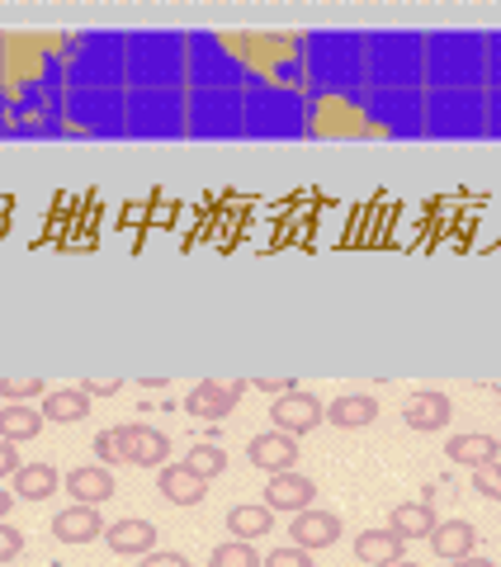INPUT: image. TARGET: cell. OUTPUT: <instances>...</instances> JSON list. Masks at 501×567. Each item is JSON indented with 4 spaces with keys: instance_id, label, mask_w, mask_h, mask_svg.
I'll list each match as a JSON object with an SVG mask.
<instances>
[{
    "instance_id": "obj_1",
    "label": "cell",
    "mask_w": 501,
    "mask_h": 567,
    "mask_svg": "<svg viewBox=\"0 0 501 567\" xmlns=\"http://www.w3.org/2000/svg\"><path fill=\"white\" fill-rule=\"evenodd\" d=\"M114 445L123 464H137V468H166V458H171V440L156 425H142V421L114 425Z\"/></svg>"
},
{
    "instance_id": "obj_2",
    "label": "cell",
    "mask_w": 501,
    "mask_h": 567,
    "mask_svg": "<svg viewBox=\"0 0 501 567\" xmlns=\"http://www.w3.org/2000/svg\"><path fill=\"white\" fill-rule=\"evenodd\" d=\"M270 421H275V431H284V435H308V431H317L321 421H327V406H321V398H313V393H303V388H294V393H284V398H275V406H270Z\"/></svg>"
},
{
    "instance_id": "obj_3",
    "label": "cell",
    "mask_w": 501,
    "mask_h": 567,
    "mask_svg": "<svg viewBox=\"0 0 501 567\" xmlns=\"http://www.w3.org/2000/svg\"><path fill=\"white\" fill-rule=\"evenodd\" d=\"M246 464L260 468V473H270V477H275V473H294V464H298V440L284 435V431H260V435H250Z\"/></svg>"
},
{
    "instance_id": "obj_4",
    "label": "cell",
    "mask_w": 501,
    "mask_h": 567,
    "mask_svg": "<svg viewBox=\"0 0 501 567\" xmlns=\"http://www.w3.org/2000/svg\"><path fill=\"white\" fill-rule=\"evenodd\" d=\"M242 393H246L242 379L237 383H213V379H204V383H194L190 393H185V412L194 421H223V416H232V406H237Z\"/></svg>"
},
{
    "instance_id": "obj_5",
    "label": "cell",
    "mask_w": 501,
    "mask_h": 567,
    "mask_svg": "<svg viewBox=\"0 0 501 567\" xmlns=\"http://www.w3.org/2000/svg\"><path fill=\"white\" fill-rule=\"evenodd\" d=\"M313 502H317V483L313 477H303L298 468L294 473H275L270 483H265V506L284 511V516H303V511H313Z\"/></svg>"
},
{
    "instance_id": "obj_6",
    "label": "cell",
    "mask_w": 501,
    "mask_h": 567,
    "mask_svg": "<svg viewBox=\"0 0 501 567\" xmlns=\"http://www.w3.org/2000/svg\"><path fill=\"white\" fill-rule=\"evenodd\" d=\"M454 421V402L436 393V388H426V393H411L402 402V425L407 431H421V435H431V431H444V425Z\"/></svg>"
},
{
    "instance_id": "obj_7",
    "label": "cell",
    "mask_w": 501,
    "mask_h": 567,
    "mask_svg": "<svg viewBox=\"0 0 501 567\" xmlns=\"http://www.w3.org/2000/svg\"><path fill=\"white\" fill-rule=\"evenodd\" d=\"M336 539H341V516L336 511H303V516H294L289 525V544L308 548V554H317V548H331Z\"/></svg>"
},
{
    "instance_id": "obj_8",
    "label": "cell",
    "mask_w": 501,
    "mask_h": 567,
    "mask_svg": "<svg viewBox=\"0 0 501 567\" xmlns=\"http://www.w3.org/2000/svg\"><path fill=\"white\" fill-rule=\"evenodd\" d=\"M104 544H110V554H119V558H147V554H156V525L137 520V516L114 520L104 529Z\"/></svg>"
},
{
    "instance_id": "obj_9",
    "label": "cell",
    "mask_w": 501,
    "mask_h": 567,
    "mask_svg": "<svg viewBox=\"0 0 501 567\" xmlns=\"http://www.w3.org/2000/svg\"><path fill=\"white\" fill-rule=\"evenodd\" d=\"M156 492L166 496L171 506H200L204 502V492H208V483L200 473H194L190 464H166L156 473Z\"/></svg>"
},
{
    "instance_id": "obj_10",
    "label": "cell",
    "mask_w": 501,
    "mask_h": 567,
    "mask_svg": "<svg viewBox=\"0 0 501 567\" xmlns=\"http://www.w3.org/2000/svg\"><path fill=\"white\" fill-rule=\"evenodd\" d=\"M67 492L76 496V506H104L119 487H114V473L104 464H81V468L67 473Z\"/></svg>"
},
{
    "instance_id": "obj_11",
    "label": "cell",
    "mask_w": 501,
    "mask_h": 567,
    "mask_svg": "<svg viewBox=\"0 0 501 567\" xmlns=\"http://www.w3.org/2000/svg\"><path fill=\"white\" fill-rule=\"evenodd\" d=\"M104 529L110 525L100 520V506H67V511L52 516V535H58L62 544H91V539L104 535Z\"/></svg>"
},
{
    "instance_id": "obj_12",
    "label": "cell",
    "mask_w": 501,
    "mask_h": 567,
    "mask_svg": "<svg viewBox=\"0 0 501 567\" xmlns=\"http://www.w3.org/2000/svg\"><path fill=\"white\" fill-rule=\"evenodd\" d=\"M402 535H392V529H360L355 535V558L360 567H392L402 563Z\"/></svg>"
},
{
    "instance_id": "obj_13",
    "label": "cell",
    "mask_w": 501,
    "mask_h": 567,
    "mask_svg": "<svg viewBox=\"0 0 501 567\" xmlns=\"http://www.w3.org/2000/svg\"><path fill=\"white\" fill-rule=\"evenodd\" d=\"M374 416H379V402L365 393H341L336 402H327V425H336V431H365V425H374Z\"/></svg>"
},
{
    "instance_id": "obj_14",
    "label": "cell",
    "mask_w": 501,
    "mask_h": 567,
    "mask_svg": "<svg viewBox=\"0 0 501 567\" xmlns=\"http://www.w3.org/2000/svg\"><path fill=\"white\" fill-rule=\"evenodd\" d=\"M426 544L436 548V558L454 563V558H469L473 548H478V529L469 520H444V525L431 529V539H426Z\"/></svg>"
},
{
    "instance_id": "obj_15",
    "label": "cell",
    "mask_w": 501,
    "mask_h": 567,
    "mask_svg": "<svg viewBox=\"0 0 501 567\" xmlns=\"http://www.w3.org/2000/svg\"><path fill=\"white\" fill-rule=\"evenodd\" d=\"M43 431V412H33L29 402H6L0 406V440H10V445H29V440H39Z\"/></svg>"
},
{
    "instance_id": "obj_16",
    "label": "cell",
    "mask_w": 501,
    "mask_h": 567,
    "mask_svg": "<svg viewBox=\"0 0 501 567\" xmlns=\"http://www.w3.org/2000/svg\"><path fill=\"white\" fill-rule=\"evenodd\" d=\"M436 525H440L436 506H426V502H402V506H392V516H388V529L402 539H431Z\"/></svg>"
},
{
    "instance_id": "obj_17",
    "label": "cell",
    "mask_w": 501,
    "mask_h": 567,
    "mask_svg": "<svg viewBox=\"0 0 501 567\" xmlns=\"http://www.w3.org/2000/svg\"><path fill=\"white\" fill-rule=\"evenodd\" d=\"M39 412H43V421H52V425H76V421L91 416V398H85L81 388H58V393L43 398Z\"/></svg>"
},
{
    "instance_id": "obj_18",
    "label": "cell",
    "mask_w": 501,
    "mask_h": 567,
    "mask_svg": "<svg viewBox=\"0 0 501 567\" xmlns=\"http://www.w3.org/2000/svg\"><path fill=\"white\" fill-rule=\"evenodd\" d=\"M227 529H232V539H242V544H256L260 535H270L275 529V511L270 506H232L227 511Z\"/></svg>"
},
{
    "instance_id": "obj_19",
    "label": "cell",
    "mask_w": 501,
    "mask_h": 567,
    "mask_svg": "<svg viewBox=\"0 0 501 567\" xmlns=\"http://www.w3.org/2000/svg\"><path fill=\"white\" fill-rule=\"evenodd\" d=\"M444 454H450L454 464H463V468H482V464H492V458L501 454V445H497V435H450Z\"/></svg>"
},
{
    "instance_id": "obj_20",
    "label": "cell",
    "mask_w": 501,
    "mask_h": 567,
    "mask_svg": "<svg viewBox=\"0 0 501 567\" xmlns=\"http://www.w3.org/2000/svg\"><path fill=\"white\" fill-rule=\"evenodd\" d=\"M10 492L24 496V502H48L52 492H58V468L52 464H20V473L10 477Z\"/></svg>"
},
{
    "instance_id": "obj_21",
    "label": "cell",
    "mask_w": 501,
    "mask_h": 567,
    "mask_svg": "<svg viewBox=\"0 0 501 567\" xmlns=\"http://www.w3.org/2000/svg\"><path fill=\"white\" fill-rule=\"evenodd\" d=\"M265 558L256 554V544H242V539H227V544H218L213 548V558H208V567H260Z\"/></svg>"
},
{
    "instance_id": "obj_22",
    "label": "cell",
    "mask_w": 501,
    "mask_h": 567,
    "mask_svg": "<svg viewBox=\"0 0 501 567\" xmlns=\"http://www.w3.org/2000/svg\"><path fill=\"white\" fill-rule=\"evenodd\" d=\"M185 464H190L194 473H200L204 483H213V477H218V473L227 468V450H223V445H194Z\"/></svg>"
},
{
    "instance_id": "obj_23",
    "label": "cell",
    "mask_w": 501,
    "mask_h": 567,
    "mask_svg": "<svg viewBox=\"0 0 501 567\" xmlns=\"http://www.w3.org/2000/svg\"><path fill=\"white\" fill-rule=\"evenodd\" d=\"M0 398L6 402H39V398H48V383L43 379H0Z\"/></svg>"
},
{
    "instance_id": "obj_24",
    "label": "cell",
    "mask_w": 501,
    "mask_h": 567,
    "mask_svg": "<svg viewBox=\"0 0 501 567\" xmlns=\"http://www.w3.org/2000/svg\"><path fill=\"white\" fill-rule=\"evenodd\" d=\"M473 492L488 496V502H501V458H492V464L473 468Z\"/></svg>"
},
{
    "instance_id": "obj_25",
    "label": "cell",
    "mask_w": 501,
    "mask_h": 567,
    "mask_svg": "<svg viewBox=\"0 0 501 567\" xmlns=\"http://www.w3.org/2000/svg\"><path fill=\"white\" fill-rule=\"evenodd\" d=\"M260 567H313V554L298 548V544H284V548H270Z\"/></svg>"
},
{
    "instance_id": "obj_26",
    "label": "cell",
    "mask_w": 501,
    "mask_h": 567,
    "mask_svg": "<svg viewBox=\"0 0 501 567\" xmlns=\"http://www.w3.org/2000/svg\"><path fill=\"white\" fill-rule=\"evenodd\" d=\"M24 554V535L14 525L0 520V563H10V558H20Z\"/></svg>"
},
{
    "instance_id": "obj_27",
    "label": "cell",
    "mask_w": 501,
    "mask_h": 567,
    "mask_svg": "<svg viewBox=\"0 0 501 567\" xmlns=\"http://www.w3.org/2000/svg\"><path fill=\"white\" fill-rule=\"evenodd\" d=\"M81 393L85 398H114V393H123V379H85Z\"/></svg>"
},
{
    "instance_id": "obj_28",
    "label": "cell",
    "mask_w": 501,
    "mask_h": 567,
    "mask_svg": "<svg viewBox=\"0 0 501 567\" xmlns=\"http://www.w3.org/2000/svg\"><path fill=\"white\" fill-rule=\"evenodd\" d=\"M95 454H100V464H104V468H110V464H123V458H119V445H114V431L95 435Z\"/></svg>"
},
{
    "instance_id": "obj_29",
    "label": "cell",
    "mask_w": 501,
    "mask_h": 567,
    "mask_svg": "<svg viewBox=\"0 0 501 567\" xmlns=\"http://www.w3.org/2000/svg\"><path fill=\"white\" fill-rule=\"evenodd\" d=\"M137 567H190V558L185 554H161V548H156V554H147Z\"/></svg>"
},
{
    "instance_id": "obj_30",
    "label": "cell",
    "mask_w": 501,
    "mask_h": 567,
    "mask_svg": "<svg viewBox=\"0 0 501 567\" xmlns=\"http://www.w3.org/2000/svg\"><path fill=\"white\" fill-rule=\"evenodd\" d=\"M20 473V454H14L10 440H0V477H14Z\"/></svg>"
},
{
    "instance_id": "obj_31",
    "label": "cell",
    "mask_w": 501,
    "mask_h": 567,
    "mask_svg": "<svg viewBox=\"0 0 501 567\" xmlns=\"http://www.w3.org/2000/svg\"><path fill=\"white\" fill-rule=\"evenodd\" d=\"M250 383H256V388H265V393H275V398H284V393H294V379H250Z\"/></svg>"
},
{
    "instance_id": "obj_32",
    "label": "cell",
    "mask_w": 501,
    "mask_h": 567,
    "mask_svg": "<svg viewBox=\"0 0 501 567\" xmlns=\"http://www.w3.org/2000/svg\"><path fill=\"white\" fill-rule=\"evenodd\" d=\"M450 567H497V563H488V558H473V554H469V558H454Z\"/></svg>"
},
{
    "instance_id": "obj_33",
    "label": "cell",
    "mask_w": 501,
    "mask_h": 567,
    "mask_svg": "<svg viewBox=\"0 0 501 567\" xmlns=\"http://www.w3.org/2000/svg\"><path fill=\"white\" fill-rule=\"evenodd\" d=\"M10 506H14V492H6V487H0V520L10 516Z\"/></svg>"
},
{
    "instance_id": "obj_34",
    "label": "cell",
    "mask_w": 501,
    "mask_h": 567,
    "mask_svg": "<svg viewBox=\"0 0 501 567\" xmlns=\"http://www.w3.org/2000/svg\"><path fill=\"white\" fill-rule=\"evenodd\" d=\"M392 567H421V563H407V558H402V563H392Z\"/></svg>"
},
{
    "instance_id": "obj_35",
    "label": "cell",
    "mask_w": 501,
    "mask_h": 567,
    "mask_svg": "<svg viewBox=\"0 0 501 567\" xmlns=\"http://www.w3.org/2000/svg\"><path fill=\"white\" fill-rule=\"evenodd\" d=\"M497 445H501V435H497Z\"/></svg>"
}]
</instances>
